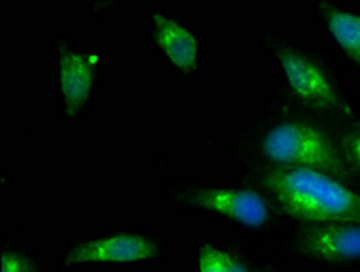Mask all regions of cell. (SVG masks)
Returning <instances> with one entry per match:
<instances>
[{
	"label": "cell",
	"mask_w": 360,
	"mask_h": 272,
	"mask_svg": "<svg viewBox=\"0 0 360 272\" xmlns=\"http://www.w3.org/2000/svg\"><path fill=\"white\" fill-rule=\"evenodd\" d=\"M261 182L284 213L297 220L309 223L360 221V194L330 173L306 167L270 169Z\"/></svg>",
	"instance_id": "obj_1"
},
{
	"label": "cell",
	"mask_w": 360,
	"mask_h": 272,
	"mask_svg": "<svg viewBox=\"0 0 360 272\" xmlns=\"http://www.w3.org/2000/svg\"><path fill=\"white\" fill-rule=\"evenodd\" d=\"M257 153L271 169H317L339 176L346 163L330 136L308 122L281 118L268 123L257 138Z\"/></svg>",
	"instance_id": "obj_2"
},
{
	"label": "cell",
	"mask_w": 360,
	"mask_h": 272,
	"mask_svg": "<svg viewBox=\"0 0 360 272\" xmlns=\"http://www.w3.org/2000/svg\"><path fill=\"white\" fill-rule=\"evenodd\" d=\"M163 256L165 245L150 230L107 229L72 242L60 261L72 271H112L153 265Z\"/></svg>",
	"instance_id": "obj_3"
},
{
	"label": "cell",
	"mask_w": 360,
	"mask_h": 272,
	"mask_svg": "<svg viewBox=\"0 0 360 272\" xmlns=\"http://www.w3.org/2000/svg\"><path fill=\"white\" fill-rule=\"evenodd\" d=\"M102 49L77 39L53 40V73L60 115L77 120L89 109L100 89Z\"/></svg>",
	"instance_id": "obj_4"
},
{
	"label": "cell",
	"mask_w": 360,
	"mask_h": 272,
	"mask_svg": "<svg viewBox=\"0 0 360 272\" xmlns=\"http://www.w3.org/2000/svg\"><path fill=\"white\" fill-rule=\"evenodd\" d=\"M181 200L198 213L239 229L266 230L274 221V209L268 198L252 187L198 183L187 185Z\"/></svg>",
	"instance_id": "obj_5"
},
{
	"label": "cell",
	"mask_w": 360,
	"mask_h": 272,
	"mask_svg": "<svg viewBox=\"0 0 360 272\" xmlns=\"http://www.w3.org/2000/svg\"><path fill=\"white\" fill-rule=\"evenodd\" d=\"M270 53L279 68L283 82L299 102L321 113L340 115L346 111L344 98L319 60L286 40H274L270 44Z\"/></svg>",
	"instance_id": "obj_6"
},
{
	"label": "cell",
	"mask_w": 360,
	"mask_h": 272,
	"mask_svg": "<svg viewBox=\"0 0 360 272\" xmlns=\"http://www.w3.org/2000/svg\"><path fill=\"white\" fill-rule=\"evenodd\" d=\"M147 35L160 56L181 75H194L201 66V39L198 31L176 13L148 9Z\"/></svg>",
	"instance_id": "obj_7"
},
{
	"label": "cell",
	"mask_w": 360,
	"mask_h": 272,
	"mask_svg": "<svg viewBox=\"0 0 360 272\" xmlns=\"http://www.w3.org/2000/svg\"><path fill=\"white\" fill-rule=\"evenodd\" d=\"M299 251L321 264L344 265L360 261V221L315 223L297 238Z\"/></svg>",
	"instance_id": "obj_8"
},
{
	"label": "cell",
	"mask_w": 360,
	"mask_h": 272,
	"mask_svg": "<svg viewBox=\"0 0 360 272\" xmlns=\"http://www.w3.org/2000/svg\"><path fill=\"white\" fill-rule=\"evenodd\" d=\"M192 272H257L239 249L219 240H200L192 252Z\"/></svg>",
	"instance_id": "obj_9"
},
{
	"label": "cell",
	"mask_w": 360,
	"mask_h": 272,
	"mask_svg": "<svg viewBox=\"0 0 360 272\" xmlns=\"http://www.w3.org/2000/svg\"><path fill=\"white\" fill-rule=\"evenodd\" d=\"M326 26L335 42L349 56L360 62V15L347 9L324 4Z\"/></svg>",
	"instance_id": "obj_10"
},
{
	"label": "cell",
	"mask_w": 360,
	"mask_h": 272,
	"mask_svg": "<svg viewBox=\"0 0 360 272\" xmlns=\"http://www.w3.org/2000/svg\"><path fill=\"white\" fill-rule=\"evenodd\" d=\"M0 272H39L37 261L20 249H4L0 259Z\"/></svg>",
	"instance_id": "obj_11"
},
{
	"label": "cell",
	"mask_w": 360,
	"mask_h": 272,
	"mask_svg": "<svg viewBox=\"0 0 360 272\" xmlns=\"http://www.w3.org/2000/svg\"><path fill=\"white\" fill-rule=\"evenodd\" d=\"M349 156H352V160L355 162V167L360 173V128L349 138Z\"/></svg>",
	"instance_id": "obj_12"
}]
</instances>
